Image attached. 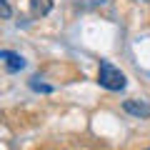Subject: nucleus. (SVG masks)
<instances>
[{
	"mask_svg": "<svg viewBox=\"0 0 150 150\" xmlns=\"http://www.w3.org/2000/svg\"><path fill=\"white\" fill-rule=\"evenodd\" d=\"M30 10H33V15L43 18L53 10V0H30Z\"/></svg>",
	"mask_w": 150,
	"mask_h": 150,
	"instance_id": "obj_4",
	"label": "nucleus"
},
{
	"mask_svg": "<svg viewBox=\"0 0 150 150\" xmlns=\"http://www.w3.org/2000/svg\"><path fill=\"white\" fill-rule=\"evenodd\" d=\"M0 8H3V18H5V20H8V18H10V3H8V0H0Z\"/></svg>",
	"mask_w": 150,
	"mask_h": 150,
	"instance_id": "obj_6",
	"label": "nucleus"
},
{
	"mask_svg": "<svg viewBox=\"0 0 150 150\" xmlns=\"http://www.w3.org/2000/svg\"><path fill=\"white\" fill-rule=\"evenodd\" d=\"M0 58L5 60V70H8V73H18V70L25 68V58H23L20 53H13V50H3V53H0Z\"/></svg>",
	"mask_w": 150,
	"mask_h": 150,
	"instance_id": "obj_2",
	"label": "nucleus"
},
{
	"mask_svg": "<svg viewBox=\"0 0 150 150\" xmlns=\"http://www.w3.org/2000/svg\"><path fill=\"white\" fill-rule=\"evenodd\" d=\"M123 108L130 112V115H138V118H150V103H143V100H125Z\"/></svg>",
	"mask_w": 150,
	"mask_h": 150,
	"instance_id": "obj_3",
	"label": "nucleus"
},
{
	"mask_svg": "<svg viewBox=\"0 0 150 150\" xmlns=\"http://www.w3.org/2000/svg\"><path fill=\"white\" fill-rule=\"evenodd\" d=\"M145 150H150V148H145Z\"/></svg>",
	"mask_w": 150,
	"mask_h": 150,
	"instance_id": "obj_7",
	"label": "nucleus"
},
{
	"mask_svg": "<svg viewBox=\"0 0 150 150\" xmlns=\"http://www.w3.org/2000/svg\"><path fill=\"white\" fill-rule=\"evenodd\" d=\"M30 88H33V90H40V93H50V90H53L50 85H43V83H38V78H33V80H30Z\"/></svg>",
	"mask_w": 150,
	"mask_h": 150,
	"instance_id": "obj_5",
	"label": "nucleus"
},
{
	"mask_svg": "<svg viewBox=\"0 0 150 150\" xmlns=\"http://www.w3.org/2000/svg\"><path fill=\"white\" fill-rule=\"evenodd\" d=\"M98 83H100L105 90H123L125 88V73L120 68L110 63V60H100V68H98Z\"/></svg>",
	"mask_w": 150,
	"mask_h": 150,
	"instance_id": "obj_1",
	"label": "nucleus"
}]
</instances>
